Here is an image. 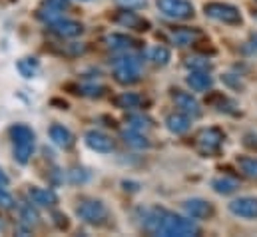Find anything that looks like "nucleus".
Listing matches in <instances>:
<instances>
[{
	"instance_id": "27",
	"label": "nucleus",
	"mask_w": 257,
	"mask_h": 237,
	"mask_svg": "<svg viewBox=\"0 0 257 237\" xmlns=\"http://www.w3.org/2000/svg\"><path fill=\"white\" fill-rule=\"evenodd\" d=\"M130 126H132V130H138V132H144V130H150V128H154V122L148 118V116H130Z\"/></svg>"
},
{
	"instance_id": "31",
	"label": "nucleus",
	"mask_w": 257,
	"mask_h": 237,
	"mask_svg": "<svg viewBox=\"0 0 257 237\" xmlns=\"http://www.w3.org/2000/svg\"><path fill=\"white\" fill-rule=\"evenodd\" d=\"M223 80H225V84H229V86H233V88H243V84H241V80H231V74H227V76H223Z\"/></svg>"
},
{
	"instance_id": "4",
	"label": "nucleus",
	"mask_w": 257,
	"mask_h": 237,
	"mask_svg": "<svg viewBox=\"0 0 257 237\" xmlns=\"http://www.w3.org/2000/svg\"><path fill=\"white\" fill-rule=\"evenodd\" d=\"M76 215H78L84 223L100 227V225H104V223L108 221L110 211H108L106 203L100 201V199H84V201L76 207Z\"/></svg>"
},
{
	"instance_id": "14",
	"label": "nucleus",
	"mask_w": 257,
	"mask_h": 237,
	"mask_svg": "<svg viewBox=\"0 0 257 237\" xmlns=\"http://www.w3.org/2000/svg\"><path fill=\"white\" fill-rule=\"evenodd\" d=\"M106 46L114 52H130V50H136L140 48V40L132 38L128 34H110L106 40Z\"/></svg>"
},
{
	"instance_id": "21",
	"label": "nucleus",
	"mask_w": 257,
	"mask_h": 237,
	"mask_svg": "<svg viewBox=\"0 0 257 237\" xmlns=\"http://www.w3.org/2000/svg\"><path fill=\"white\" fill-rule=\"evenodd\" d=\"M211 187L219 195H229V193H235L239 189V181L229 178V176H219V178L211 179Z\"/></svg>"
},
{
	"instance_id": "20",
	"label": "nucleus",
	"mask_w": 257,
	"mask_h": 237,
	"mask_svg": "<svg viewBox=\"0 0 257 237\" xmlns=\"http://www.w3.org/2000/svg\"><path fill=\"white\" fill-rule=\"evenodd\" d=\"M166 126H168V130H170L172 134L182 136V134H186V132L190 130L192 120H190V116H186V114H182V112H176V114H170V116L166 118Z\"/></svg>"
},
{
	"instance_id": "28",
	"label": "nucleus",
	"mask_w": 257,
	"mask_h": 237,
	"mask_svg": "<svg viewBox=\"0 0 257 237\" xmlns=\"http://www.w3.org/2000/svg\"><path fill=\"white\" fill-rule=\"evenodd\" d=\"M14 197L8 191V187H0V209H12L14 207Z\"/></svg>"
},
{
	"instance_id": "13",
	"label": "nucleus",
	"mask_w": 257,
	"mask_h": 237,
	"mask_svg": "<svg viewBox=\"0 0 257 237\" xmlns=\"http://www.w3.org/2000/svg\"><path fill=\"white\" fill-rule=\"evenodd\" d=\"M48 28H50V32L56 34L58 38H76V36H80V34L84 32V26H82L80 22L68 20V18H60V20L48 24Z\"/></svg>"
},
{
	"instance_id": "19",
	"label": "nucleus",
	"mask_w": 257,
	"mask_h": 237,
	"mask_svg": "<svg viewBox=\"0 0 257 237\" xmlns=\"http://www.w3.org/2000/svg\"><path fill=\"white\" fill-rule=\"evenodd\" d=\"M142 104H144V98L136 92H122L120 96L114 98V106L120 108V110H128V112L142 108Z\"/></svg>"
},
{
	"instance_id": "2",
	"label": "nucleus",
	"mask_w": 257,
	"mask_h": 237,
	"mask_svg": "<svg viewBox=\"0 0 257 237\" xmlns=\"http://www.w3.org/2000/svg\"><path fill=\"white\" fill-rule=\"evenodd\" d=\"M10 140H12V154L14 160L20 166H26L34 154V144H36V134L30 126L26 124H14L10 128Z\"/></svg>"
},
{
	"instance_id": "25",
	"label": "nucleus",
	"mask_w": 257,
	"mask_h": 237,
	"mask_svg": "<svg viewBox=\"0 0 257 237\" xmlns=\"http://www.w3.org/2000/svg\"><path fill=\"white\" fill-rule=\"evenodd\" d=\"M148 58L152 60L154 64H158V66H166L170 62V58H172V54H170V50L166 46H154L148 52Z\"/></svg>"
},
{
	"instance_id": "7",
	"label": "nucleus",
	"mask_w": 257,
	"mask_h": 237,
	"mask_svg": "<svg viewBox=\"0 0 257 237\" xmlns=\"http://www.w3.org/2000/svg\"><path fill=\"white\" fill-rule=\"evenodd\" d=\"M158 8L164 16L174 20H190L195 14L193 4L188 0H158Z\"/></svg>"
},
{
	"instance_id": "12",
	"label": "nucleus",
	"mask_w": 257,
	"mask_h": 237,
	"mask_svg": "<svg viewBox=\"0 0 257 237\" xmlns=\"http://www.w3.org/2000/svg\"><path fill=\"white\" fill-rule=\"evenodd\" d=\"M229 211L243 219H257V197H237L229 203Z\"/></svg>"
},
{
	"instance_id": "11",
	"label": "nucleus",
	"mask_w": 257,
	"mask_h": 237,
	"mask_svg": "<svg viewBox=\"0 0 257 237\" xmlns=\"http://www.w3.org/2000/svg\"><path fill=\"white\" fill-rule=\"evenodd\" d=\"M84 142L90 150H94L98 154H110L114 150V140L110 136H106L104 132H98V130H90L84 136Z\"/></svg>"
},
{
	"instance_id": "26",
	"label": "nucleus",
	"mask_w": 257,
	"mask_h": 237,
	"mask_svg": "<svg viewBox=\"0 0 257 237\" xmlns=\"http://www.w3.org/2000/svg\"><path fill=\"white\" fill-rule=\"evenodd\" d=\"M18 70H20V74L24 76V78H32L34 74H36V70H38V62L34 58H24L18 62Z\"/></svg>"
},
{
	"instance_id": "1",
	"label": "nucleus",
	"mask_w": 257,
	"mask_h": 237,
	"mask_svg": "<svg viewBox=\"0 0 257 237\" xmlns=\"http://www.w3.org/2000/svg\"><path fill=\"white\" fill-rule=\"evenodd\" d=\"M140 223L152 235L162 237H197L201 233L199 225L192 217L176 215L162 207H146L140 209Z\"/></svg>"
},
{
	"instance_id": "15",
	"label": "nucleus",
	"mask_w": 257,
	"mask_h": 237,
	"mask_svg": "<svg viewBox=\"0 0 257 237\" xmlns=\"http://www.w3.org/2000/svg\"><path fill=\"white\" fill-rule=\"evenodd\" d=\"M28 197L38 207H52V205L58 203V195L52 189H46V187H30Z\"/></svg>"
},
{
	"instance_id": "16",
	"label": "nucleus",
	"mask_w": 257,
	"mask_h": 237,
	"mask_svg": "<svg viewBox=\"0 0 257 237\" xmlns=\"http://www.w3.org/2000/svg\"><path fill=\"white\" fill-rule=\"evenodd\" d=\"M114 22H118V24H122V26H128V28H134V30H148V28H150V22L144 20L140 14L132 12L130 8L120 10V12L114 16Z\"/></svg>"
},
{
	"instance_id": "9",
	"label": "nucleus",
	"mask_w": 257,
	"mask_h": 237,
	"mask_svg": "<svg viewBox=\"0 0 257 237\" xmlns=\"http://www.w3.org/2000/svg\"><path fill=\"white\" fill-rule=\"evenodd\" d=\"M184 211L192 219H211L215 215V207L211 201L201 199V197H192L184 201Z\"/></svg>"
},
{
	"instance_id": "5",
	"label": "nucleus",
	"mask_w": 257,
	"mask_h": 237,
	"mask_svg": "<svg viewBox=\"0 0 257 237\" xmlns=\"http://www.w3.org/2000/svg\"><path fill=\"white\" fill-rule=\"evenodd\" d=\"M225 136L219 128H203L195 136V148L203 156H217Z\"/></svg>"
},
{
	"instance_id": "17",
	"label": "nucleus",
	"mask_w": 257,
	"mask_h": 237,
	"mask_svg": "<svg viewBox=\"0 0 257 237\" xmlns=\"http://www.w3.org/2000/svg\"><path fill=\"white\" fill-rule=\"evenodd\" d=\"M186 82H188V86L192 90H195V92H205V90H209L213 86V78L209 76L207 70H192L188 74Z\"/></svg>"
},
{
	"instance_id": "35",
	"label": "nucleus",
	"mask_w": 257,
	"mask_h": 237,
	"mask_svg": "<svg viewBox=\"0 0 257 237\" xmlns=\"http://www.w3.org/2000/svg\"><path fill=\"white\" fill-rule=\"evenodd\" d=\"M80 2H90V0H80Z\"/></svg>"
},
{
	"instance_id": "33",
	"label": "nucleus",
	"mask_w": 257,
	"mask_h": 237,
	"mask_svg": "<svg viewBox=\"0 0 257 237\" xmlns=\"http://www.w3.org/2000/svg\"><path fill=\"white\" fill-rule=\"evenodd\" d=\"M8 183H10V179L4 174V170L0 168V187H8Z\"/></svg>"
},
{
	"instance_id": "8",
	"label": "nucleus",
	"mask_w": 257,
	"mask_h": 237,
	"mask_svg": "<svg viewBox=\"0 0 257 237\" xmlns=\"http://www.w3.org/2000/svg\"><path fill=\"white\" fill-rule=\"evenodd\" d=\"M168 38L174 46L186 48V46H193L195 42H199L203 38V32L199 28H188V26H180V28H172L168 32Z\"/></svg>"
},
{
	"instance_id": "30",
	"label": "nucleus",
	"mask_w": 257,
	"mask_h": 237,
	"mask_svg": "<svg viewBox=\"0 0 257 237\" xmlns=\"http://www.w3.org/2000/svg\"><path fill=\"white\" fill-rule=\"evenodd\" d=\"M68 178L72 183H84L90 179V174L86 170H72V172H68Z\"/></svg>"
},
{
	"instance_id": "18",
	"label": "nucleus",
	"mask_w": 257,
	"mask_h": 237,
	"mask_svg": "<svg viewBox=\"0 0 257 237\" xmlns=\"http://www.w3.org/2000/svg\"><path fill=\"white\" fill-rule=\"evenodd\" d=\"M50 140L58 146V148H62V150H68V148H72L74 146V136H72V132L64 128V126H60V124H52L50 126Z\"/></svg>"
},
{
	"instance_id": "32",
	"label": "nucleus",
	"mask_w": 257,
	"mask_h": 237,
	"mask_svg": "<svg viewBox=\"0 0 257 237\" xmlns=\"http://www.w3.org/2000/svg\"><path fill=\"white\" fill-rule=\"evenodd\" d=\"M122 4H126V6H144L146 4V0H120Z\"/></svg>"
},
{
	"instance_id": "34",
	"label": "nucleus",
	"mask_w": 257,
	"mask_h": 237,
	"mask_svg": "<svg viewBox=\"0 0 257 237\" xmlns=\"http://www.w3.org/2000/svg\"><path fill=\"white\" fill-rule=\"evenodd\" d=\"M251 42H253V46L257 48V32H253V34H251Z\"/></svg>"
},
{
	"instance_id": "23",
	"label": "nucleus",
	"mask_w": 257,
	"mask_h": 237,
	"mask_svg": "<svg viewBox=\"0 0 257 237\" xmlns=\"http://www.w3.org/2000/svg\"><path fill=\"white\" fill-rule=\"evenodd\" d=\"M237 166L241 170V174L245 178L255 179L257 181V158H251V156H239L237 158Z\"/></svg>"
},
{
	"instance_id": "24",
	"label": "nucleus",
	"mask_w": 257,
	"mask_h": 237,
	"mask_svg": "<svg viewBox=\"0 0 257 237\" xmlns=\"http://www.w3.org/2000/svg\"><path fill=\"white\" fill-rule=\"evenodd\" d=\"M38 211L32 207V203H24L22 207H20V221L26 225V227H34V225H38Z\"/></svg>"
},
{
	"instance_id": "10",
	"label": "nucleus",
	"mask_w": 257,
	"mask_h": 237,
	"mask_svg": "<svg viewBox=\"0 0 257 237\" xmlns=\"http://www.w3.org/2000/svg\"><path fill=\"white\" fill-rule=\"evenodd\" d=\"M172 100H174V104L180 108L182 114H186V116H190V118H199V116H201L199 102L193 98L190 92L174 90V92H172Z\"/></svg>"
},
{
	"instance_id": "22",
	"label": "nucleus",
	"mask_w": 257,
	"mask_h": 237,
	"mask_svg": "<svg viewBox=\"0 0 257 237\" xmlns=\"http://www.w3.org/2000/svg\"><path fill=\"white\" fill-rule=\"evenodd\" d=\"M122 138H124V142H126L128 146L136 148V150H148V148H150V140H148L142 132H138V130H128V132H124Z\"/></svg>"
},
{
	"instance_id": "3",
	"label": "nucleus",
	"mask_w": 257,
	"mask_h": 237,
	"mask_svg": "<svg viewBox=\"0 0 257 237\" xmlns=\"http://www.w3.org/2000/svg\"><path fill=\"white\" fill-rule=\"evenodd\" d=\"M142 66L144 62L140 56L136 54H124L120 58H116L112 62V72L116 82L120 84H136L142 76Z\"/></svg>"
},
{
	"instance_id": "6",
	"label": "nucleus",
	"mask_w": 257,
	"mask_h": 237,
	"mask_svg": "<svg viewBox=\"0 0 257 237\" xmlns=\"http://www.w3.org/2000/svg\"><path fill=\"white\" fill-rule=\"evenodd\" d=\"M203 12H205V16H209L217 22H223V24H231V26L241 24L239 8H235L233 4H227V2H207L203 6Z\"/></svg>"
},
{
	"instance_id": "29",
	"label": "nucleus",
	"mask_w": 257,
	"mask_h": 237,
	"mask_svg": "<svg viewBox=\"0 0 257 237\" xmlns=\"http://www.w3.org/2000/svg\"><path fill=\"white\" fill-rule=\"evenodd\" d=\"M186 64H188V68H192V70H209V68H211V62L207 58H190Z\"/></svg>"
}]
</instances>
